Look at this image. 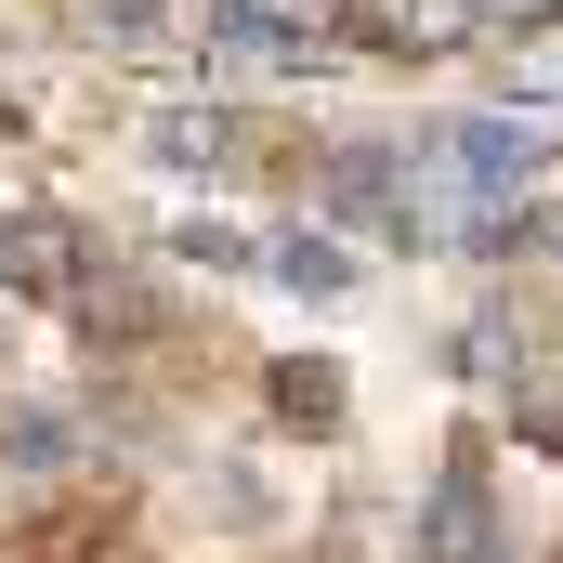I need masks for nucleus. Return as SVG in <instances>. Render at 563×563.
<instances>
[{"mask_svg": "<svg viewBox=\"0 0 563 563\" xmlns=\"http://www.w3.org/2000/svg\"><path fill=\"white\" fill-rule=\"evenodd\" d=\"M420 563H498V511H485V472L459 459L420 511Z\"/></svg>", "mask_w": 563, "mask_h": 563, "instance_id": "nucleus-1", "label": "nucleus"}, {"mask_svg": "<svg viewBox=\"0 0 563 563\" xmlns=\"http://www.w3.org/2000/svg\"><path fill=\"white\" fill-rule=\"evenodd\" d=\"M13 472H66V420H13Z\"/></svg>", "mask_w": 563, "mask_h": 563, "instance_id": "nucleus-8", "label": "nucleus"}, {"mask_svg": "<svg viewBox=\"0 0 563 563\" xmlns=\"http://www.w3.org/2000/svg\"><path fill=\"white\" fill-rule=\"evenodd\" d=\"M0 288H40V301L79 288L66 276V223H0Z\"/></svg>", "mask_w": 563, "mask_h": 563, "instance_id": "nucleus-4", "label": "nucleus"}, {"mask_svg": "<svg viewBox=\"0 0 563 563\" xmlns=\"http://www.w3.org/2000/svg\"><path fill=\"white\" fill-rule=\"evenodd\" d=\"M341 26H380L394 53H445L472 40V0H341Z\"/></svg>", "mask_w": 563, "mask_h": 563, "instance_id": "nucleus-2", "label": "nucleus"}, {"mask_svg": "<svg viewBox=\"0 0 563 563\" xmlns=\"http://www.w3.org/2000/svg\"><path fill=\"white\" fill-rule=\"evenodd\" d=\"M157 157H170V170H236L250 132H236L223 106H170V119H157Z\"/></svg>", "mask_w": 563, "mask_h": 563, "instance_id": "nucleus-3", "label": "nucleus"}, {"mask_svg": "<svg viewBox=\"0 0 563 563\" xmlns=\"http://www.w3.org/2000/svg\"><path fill=\"white\" fill-rule=\"evenodd\" d=\"M511 13H538V26H551L563 0H472V26H511Z\"/></svg>", "mask_w": 563, "mask_h": 563, "instance_id": "nucleus-9", "label": "nucleus"}, {"mask_svg": "<svg viewBox=\"0 0 563 563\" xmlns=\"http://www.w3.org/2000/svg\"><path fill=\"white\" fill-rule=\"evenodd\" d=\"M276 276L301 288V301H341V288H354V263H341V236H276Z\"/></svg>", "mask_w": 563, "mask_h": 563, "instance_id": "nucleus-5", "label": "nucleus"}, {"mask_svg": "<svg viewBox=\"0 0 563 563\" xmlns=\"http://www.w3.org/2000/svg\"><path fill=\"white\" fill-rule=\"evenodd\" d=\"M79 13H92V40H106V53H144V40L170 26V0H79Z\"/></svg>", "mask_w": 563, "mask_h": 563, "instance_id": "nucleus-6", "label": "nucleus"}, {"mask_svg": "<svg viewBox=\"0 0 563 563\" xmlns=\"http://www.w3.org/2000/svg\"><path fill=\"white\" fill-rule=\"evenodd\" d=\"M276 407L301 432H328V420H341V367H276Z\"/></svg>", "mask_w": 563, "mask_h": 563, "instance_id": "nucleus-7", "label": "nucleus"}]
</instances>
